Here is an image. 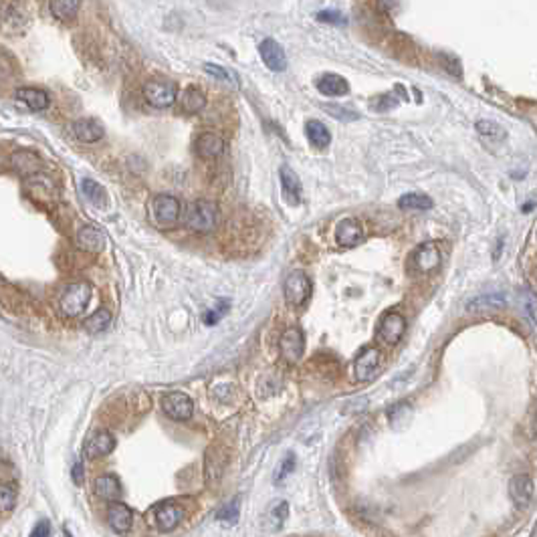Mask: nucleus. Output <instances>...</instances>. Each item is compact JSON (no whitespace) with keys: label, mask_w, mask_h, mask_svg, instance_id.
<instances>
[{"label":"nucleus","mask_w":537,"mask_h":537,"mask_svg":"<svg viewBox=\"0 0 537 537\" xmlns=\"http://www.w3.org/2000/svg\"><path fill=\"white\" fill-rule=\"evenodd\" d=\"M507 303V297L505 295H483V297H477L469 303V310H481V307H503Z\"/></svg>","instance_id":"f704fd0d"},{"label":"nucleus","mask_w":537,"mask_h":537,"mask_svg":"<svg viewBox=\"0 0 537 537\" xmlns=\"http://www.w3.org/2000/svg\"><path fill=\"white\" fill-rule=\"evenodd\" d=\"M382 364V354L376 347H364V352L356 359V378L359 382H368L378 374V368Z\"/></svg>","instance_id":"9b49d317"},{"label":"nucleus","mask_w":537,"mask_h":537,"mask_svg":"<svg viewBox=\"0 0 537 537\" xmlns=\"http://www.w3.org/2000/svg\"><path fill=\"white\" fill-rule=\"evenodd\" d=\"M317 20L331 22V25H345V17L338 11H321V13H317Z\"/></svg>","instance_id":"a19ab883"},{"label":"nucleus","mask_w":537,"mask_h":537,"mask_svg":"<svg viewBox=\"0 0 537 537\" xmlns=\"http://www.w3.org/2000/svg\"><path fill=\"white\" fill-rule=\"evenodd\" d=\"M162 410L166 412V416H170L172 420H190L192 412H194V404L192 398L184 392H170L162 398Z\"/></svg>","instance_id":"39448f33"},{"label":"nucleus","mask_w":537,"mask_h":537,"mask_svg":"<svg viewBox=\"0 0 537 537\" xmlns=\"http://www.w3.org/2000/svg\"><path fill=\"white\" fill-rule=\"evenodd\" d=\"M152 214L162 228L174 227L180 218V200L172 194H158L152 200Z\"/></svg>","instance_id":"20e7f679"},{"label":"nucleus","mask_w":537,"mask_h":537,"mask_svg":"<svg viewBox=\"0 0 537 537\" xmlns=\"http://www.w3.org/2000/svg\"><path fill=\"white\" fill-rule=\"evenodd\" d=\"M184 519V509L176 503H164L156 507V527L162 533H170Z\"/></svg>","instance_id":"f8f14e48"},{"label":"nucleus","mask_w":537,"mask_h":537,"mask_svg":"<svg viewBox=\"0 0 537 537\" xmlns=\"http://www.w3.org/2000/svg\"><path fill=\"white\" fill-rule=\"evenodd\" d=\"M15 98L18 101H22L27 107H31L33 112H43L49 107V95L41 89H34V87H20L17 89Z\"/></svg>","instance_id":"b1692460"},{"label":"nucleus","mask_w":537,"mask_h":537,"mask_svg":"<svg viewBox=\"0 0 537 537\" xmlns=\"http://www.w3.org/2000/svg\"><path fill=\"white\" fill-rule=\"evenodd\" d=\"M107 523H110V527L114 529L115 533L124 536V533L130 531L131 525H133V513H131V509L126 503L115 501V503L107 507Z\"/></svg>","instance_id":"4468645a"},{"label":"nucleus","mask_w":537,"mask_h":537,"mask_svg":"<svg viewBox=\"0 0 537 537\" xmlns=\"http://www.w3.org/2000/svg\"><path fill=\"white\" fill-rule=\"evenodd\" d=\"M295 465H297V458H295V455L293 453H287L285 458L281 460V465H279V469L277 472H275V479H273V481H275V483H283V481H285V479L295 471Z\"/></svg>","instance_id":"4c0bfd02"},{"label":"nucleus","mask_w":537,"mask_h":537,"mask_svg":"<svg viewBox=\"0 0 537 537\" xmlns=\"http://www.w3.org/2000/svg\"><path fill=\"white\" fill-rule=\"evenodd\" d=\"M477 131H479L481 138H485L489 142H501L505 138L503 128H499L495 121H489V119L477 121Z\"/></svg>","instance_id":"473e14b6"},{"label":"nucleus","mask_w":537,"mask_h":537,"mask_svg":"<svg viewBox=\"0 0 537 537\" xmlns=\"http://www.w3.org/2000/svg\"><path fill=\"white\" fill-rule=\"evenodd\" d=\"M239 511H241V501L234 497V499H230L228 503H225L218 509L216 519L225 521V523H234V521L239 519Z\"/></svg>","instance_id":"72a5a7b5"},{"label":"nucleus","mask_w":537,"mask_h":537,"mask_svg":"<svg viewBox=\"0 0 537 537\" xmlns=\"http://www.w3.org/2000/svg\"><path fill=\"white\" fill-rule=\"evenodd\" d=\"M279 350L283 354V358L287 362H299L303 352H305V338L303 331L299 327H289L283 331L281 340H279Z\"/></svg>","instance_id":"6e6552de"},{"label":"nucleus","mask_w":537,"mask_h":537,"mask_svg":"<svg viewBox=\"0 0 537 537\" xmlns=\"http://www.w3.org/2000/svg\"><path fill=\"white\" fill-rule=\"evenodd\" d=\"M327 114L338 117L340 121H356L358 119V114H354L352 110L340 107V105H327Z\"/></svg>","instance_id":"ea45409f"},{"label":"nucleus","mask_w":537,"mask_h":537,"mask_svg":"<svg viewBox=\"0 0 537 537\" xmlns=\"http://www.w3.org/2000/svg\"><path fill=\"white\" fill-rule=\"evenodd\" d=\"M17 503V489L8 483H0V511H11Z\"/></svg>","instance_id":"e433bc0d"},{"label":"nucleus","mask_w":537,"mask_h":537,"mask_svg":"<svg viewBox=\"0 0 537 537\" xmlns=\"http://www.w3.org/2000/svg\"><path fill=\"white\" fill-rule=\"evenodd\" d=\"M228 311V301H220L214 310H208L204 313V324L206 326H216L218 324V319L225 315Z\"/></svg>","instance_id":"58836bf2"},{"label":"nucleus","mask_w":537,"mask_h":537,"mask_svg":"<svg viewBox=\"0 0 537 537\" xmlns=\"http://www.w3.org/2000/svg\"><path fill=\"white\" fill-rule=\"evenodd\" d=\"M305 133H307L311 144L315 147H319V150L327 147L329 146V142H331V133H329V130H327L319 119H310V121L305 124Z\"/></svg>","instance_id":"a878e982"},{"label":"nucleus","mask_w":537,"mask_h":537,"mask_svg":"<svg viewBox=\"0 0 537 537\" xmlns=\"http://www.w3.org/2000/svg\"><path fill=\"white\" fill-rule=\"evenodd\" d=\"M93 491H95V495H98L99 499L112 501V503L119 501V497L124 493L121 483H119V479L115 475H101V477H98L95 483H93Z\"/></svg>","instance_id":"6ab92c4d"},{"label":"nucleus","mask_w":537,"mask_h":537,"mask_svg":"<svg viewBox=\"0 0 537 537\" xmlns=\"http://www.w3.org/2000/svg\"><path fill=\"white\" fill-rule=\"evenodd\" d=\"M364 237L362 225L356 218H343L336 227V241L342 246H356Z\"/></svg>","instance_id":"a211bd4d"},{"label":"nucleus","mask_w":537,"mask_h":537,"mask_svg":"<svg viewBox=\"0 0 537 537\" xmlns=\"http://www.w3.org/2000/svg\"><path fill=\"white\" fill-rule=\"evenodd\" d=\"M77 244L87 253H101L105 248V237L99 228L85 225L77 232Z\"/></svg>","instance_id":"4be33fe9"},{"label":"nucleus","mask_w":537,"mask_h":537,"mask_svg":"<svg viewBox=\"0 0 537 537\" xmlns=\"http://www.w3.org/2000/svg\"><path fill=\"white\" fill-rule=\"evenodd\" d=\"M196 154L204 160H212V158H218L223 152H225V140L218 135V133H212V131H204L196 138Z\"/></svg>","instance_id":"2eb2a0df"},{"label":"nucleus","mask_w":537,"mask_h":537,"mask_svg":"<svg viewBox=\"0 0 537 537\" xmlns=\"http://www.w3.org/2000/svg\"><path fill=\"white\" fill-rule=\"evenodd\" d=\"M398 206L402 211H430L435 206L432 198L426 194H418V192H410V194L400 196Z\"/></svg>","instance_id":"cd10ccee"},{"label":"nucleus","mask_w":537,"mask_h":537,"mask_svg":"<svg viewBox=\"0 0 537 537\" xmlns=\"http://www.w3.org/2000/svg\"><path fill=\"white\" fill-rule=\"evenodd\" d=\"M81 190L83 196L91 202V204H95L99 208H105L107 206V192H105V188L95 182V180L91 178H85L81 182Z\"/></svg>","instance_id":"bb28decb"},{"label":"nucleus","mask_w":537,"mask_h":537,"mask_svg":"<svg viewBox=\"0 0 537 537\" xmlns=\"http://www.w3.org/2000/svg\"><path fill=\"white\" fill-rule=\"evenodd\" d=\"M536 495V483L529 475L521 472L509 481V497L517 507H527Z\"/></svg>","instance_id":"1a4fd4ad"},{"label":"nucleus","mask_w":537,"mask_h":537,"mask_svg":"<svg viewBox=\"0 0 537 537\" xmlns=\"http://www.w3.org/2000/svg\"><path fill=\"white\" fill-rule=\"evenodd\" d=\"M259 53H260L263 63L269 67L271 71L281 73V71H285V69H287V55H285V51H283V47L279 45L277 41H273V39H265V41L259 45Z\"/></svg>","instance_id":"9d476101"},{"label":"nucleus","mask_w":537,"mask_h":537,"mask_svg":"<svg viewBox=\"0 0 537 537\" xmlns=\"http://www.w3.org/2000/svg\"><path fill=\"white\" fill-rule=\"evenodd\" d=\"M31 537H51V523L47 519H41L31 531Z\"/></svg>","instance_id":"79ce46f5"},{"label":"nucleus","mask_w":537,"mask_h":537,"mask_svg":"<svg viewBox=\"0 0 537 537\" xmlns=\"http://www.w3.org/2000/svg\"><path fill=\"white\" fill-rule=\"evenodd\" d=\"M283 293H285V301L289 305H293V307L305 305L311 297V279L303 271L289 273L285 279V285H283Z\"/></svg>","instance_id":"7ed1b4c3"},{"label":"nucleus","mask_w":537,"mask_h":537,"mask_svg":"<svg viewBox=\"0 0 537 537\" xmlns=\"http://www.w3.org/2000/svg\"><path fill=\"white\" fill-rule=\"evenodd\" d=\"M91 295H93V289L85 281L69 285L61 295V311L65 313L67 317H79L83 311L87 310V305L91 301Z\"/></svg>","instance_id":"f03ea898"},{"label":"nucleus","mask_w":537,"mask_h":537,"mask_svg":"<svg viewBox=\"0 0 537 537\" xmlns=\"http://www.w3.org/2000/svg\"><path fill=\"white\" fill-rule=\"evenodd\" d=\"M73 133L85 142V144H95L99 142L103 135H105V130H103V126L99 124L98 119H93V117H83V119H77L75 124H73Z\"/></svg>","instance_id":"aec40b11"},{"label":"nucleus","mask_w":537,"mask_h":537,"mask_svg":"<svg viewBox=\"0 0 537 537\" xmlns=\"http://www.w3.org/2000/svg\"><path fill=\"white\" fill-rule=\"evenodd\" d=\"M204 71L208 73V75H212L214 79H218V81H225L228 83V85H239V81H237V75L232 73V71H228V69H225V67H218V65H212V63H206L204 65Z\"/></svg>","instance_id":"c9c22d12"},{"label":"nucleus","mask_w":537,"mask_h":537,"mask_svg":"<svg viewBox=\"0 0 537 537\" xmlns=\"http://www.w3.org/2000/svg\"><path fill=\"white\" fill-rule=\"evenodd\" d=\"M406 331V319L398 311H388L378 326V338L388 345H396Z\"/></svg>","instance_id":"423d86ee"},{"label":"nucleus","mask_w":537,"mask_h":537,"mask_svg":"<svg viewBox=\"0 0 537 537\" xmlns=\"http://www.w3.org/2000/svg\"><path fill=\"white\" fill-rule=\"evenodd\" d=\"M396 105H398V101L394 98H390V95H382L378 101H374V107L376 110H380V112H388V110L396 107Z\"/></svg>","instance_id":"37998d69"},{"label":"nucleus","mask_w":537,"mask_h":537,"mask_svg":"<svg viewBox=\"0 0 537 537\" xmlns=\"http://www.w3.org/2000/svg\"><path fill=\"white\" fill-rule=\"evenodd\" d=\"M115 449V439L112 432L107 430H99L95 435H91V439L85 442V455L87 458H99V456H107Z\"/></svg>","instance_id":"dca6fc26"},{"label":"nucleus","mask_w":537,"mask_h":537,"mask_svg":"<svg viewBox=\"0 0 537 537\" xmlns=\"http://www.w3.org/2000/svg\"><path fill=\"white\" fill-rule=\"evenodd\" d=\"M289 517V503L287 501H277L267 513V529L277 531L283 527V523Z\"/></svg>","instance_id":"c85d7f7f"},{"label":"nucleus","mask_w":537,"mask_h":537,"mask_svg":"<svg viewBox=\"0 0 537 537\" xmlns=\"http://www.w3.org/2000/svg\"><path fill=\"white\" fill-rule=\"evenodd\" d=\"M51 13L61 20H71V18L77 17L81 4L77 0H53L49 4Z\"/></svg>","instance_id":"7c9ffc66"},{"label":"nucleus","mask_w":537,"mask_h":537,"mask_svg":"<svg viewBox=\"0 0 537 537\" xmlns=\"http://www.w3.org/2000/svg\"><path fill=\"white\" fill-rule=\"evenodd\" d=\"M225 467H227V455L216 449H211L206 455V481L218 483L225 472Z\"/></svg>","instance_id":"393cba45"},{"label":"nucleus","mask_w":537,"mask_h":537,"mask_svg":"<svg viewBox=\"0 0 537 537\" xmlns=\"http://www.w3.org/2000/svg\"><path fill=\"white\" fill-rule=\"evenodd\" d=\"M13 166L20 176H34L43 168L41 158L33 152H29V150H18L17 154L13 156Z\"/></svg>","instance_id":"5701e85b"},{"label":"nucleus","mask_w":537,"mask_h":537,"mask_svg":"<svg viewBox=\"0 0 537 537\" xmlns=\"http://www.w3.org/2000/svg\"><path fill=\"white\" fill-rule=\"evenodd\" d=\"M317 91L326 98H342L350 91V85L338 73H326L317 79Z\"/></svg>","instance_id":"412c9836"},{"label":"nucleus","mask_w":537,"mask_h":537,"mask_svg":"<svg viewBox=\"0 0 537 537\" xmlns=\"http://www.w3.org/2000/svg\"><path fill=\"white\" fill-rule=\"evenodd\" d=\"M414 267L420 273H432L437 271L440 265V248L435 243H424L416 248V253L412 255Z\"/></svg>","instance_id":"ddd939ff"},{"label":"nucleus","mask_w":537,"mask_h":537,"mask_svg":"<svg viewBox=\"0 0 537 537\" xmlns=\"http://www.w3.org/2000/svg\"><path fill=\"white\" fill-rule=\"evenodd\" d=\"M186 225L196 232H212L218 225V208L211 200H194L186 212Z\"/></svg>","instance_id":"f257e3e1"},{"label":"nucleus","mask_w":537,"mask_h":537,"mask_svg":"<svg viewBox=\"0 0 537 537\" xmlns=\"http://www.w3.org/2000/svg\"><path fill=\"white\" fill-rule=\"evenodd\" d=\"M531 537H537V525H536V529H533V536Z\"/></svg>","instance_id":"a18cd8bd"},{"label":"nucleus","mask_w":537,"mask_h":537,"mask_svg":"<svg viewBox=\"0 0 537 537\" xmlns=\"http://www.w3.org/2000/svg\"><path fill=\"white\" fill-rule=\"evenodd\" d=\"M279 176H281V186H283V196L289 204L297 206L301 202V194H303V186H301V180L297 178L293 170L289 166H283L279 170Z\"/></svg>","instance_id":"f3484780"},{"label":"nucleus","mask_w":537,"mask_h":537,"mask_svg":"<svg viewBox=\"0 0 537 537\" xmlns=\"http://www.w3.org/2000/svg\"><path fill=\"white\" fill-rule=\"evenodd\" d=\"M182 107H184V112H188V114H198V112H202V110L206 107V98H204V93H202L200 89H196V87H188V89L184 91V95H182Z\"/></svg>","instance_id":"c756f323"},{"label":"nucleus","mask_w":537,"mask_h":537,"mask_svg":"<svg viewBox=\"0 0 537 537\" xmlns=\"http://www.w3.org/2000/svg\"><path fill=\"white\" fill-rule=\"evenodd\" d=\"M112 326V313L107 310H98L91 317L85 319V329L89 333H103Z\"/></svg>","instance_id":"2f4dec72"},{"label":"nucleus","mask_w":537,"mask_h":537,"mask_svg":"<svg viewBox=\"0 0 537 537\" xmlns=\"http://www.w3.org/2000/svg\"><path fill=\"white\" fill-rule=\"evenodd\" d=\"M73 481H75L77 485H81L83 483V465L81 463H75V465H73Z\"/></svg>","instance_id":"c03bdc74"},{"label":"nucleus","mask_w":537,"mask_h":537,"mask_svg":"<svg viewBox=\"0 0 537 537\" xmlns=\"http://www.w3.org/2000/svg\"><path fill=\"white\" fill-rule=\"evenodd\" d=\"M178 95V87L170 81H147L144 85V98L154 107H170Z\"/></svg>","instance_id":"0eeeda50"}]
</instances>
